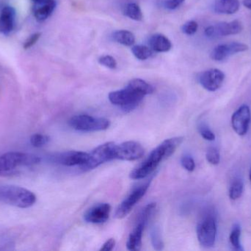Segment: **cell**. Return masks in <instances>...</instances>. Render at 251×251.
<instances>
[{"instance_id":"5b68a950","label":"cell","mask_w":251,"mask_h":251,"mask_svg":"<svg viewBox=\"0 0 251 251\" xmlns=\"http://www.w3.org/2000/svg\"><path fill=\"white\" fill-rule=\"evenodd\" d=\"M69 125L71 128L81 132H96L108 129L110 122L105 118L79 114L71 118Z\"/></svg>"},{"instance_id":"4316f807","label":"cell","mask_w":251,"mask_h":251,"mask_svg":"<svg viewBox=\"0 0 251 251\" xmlns=\"http://www.w3.org/2000/svg\"><path fill=\"white\" fill-rule=\"evenodd\" d=\"M50 137L43 134H36L30 137V143L33 147H41L50 141Z\"/></svg>"},{"instance_id":"603a6c76","label":"cell","mask_w":251,"mask_h":251,"mask_svg":"<svg viewBox=\"0 0 251 251\" xmlns=\"http://www.w3.org/2000/svg\"><path fill=\"white\" fill-rule=\"evenodd\" d=\"M240 237H241V227L239 224H235L231 230L229 240L233 249L237 251H243L240 243Z\"/></svg>"},{"instance_id":"e575fe53","label":"cell","mask_w":251,"mask_h":251,"mask_svg":"<svg viewBox=\"0 0 251 251\" xmlns=\"http://www.w3.org/2000/svg\"><path fill=\"white\" fill-rule=\"evenodd\" d=\"M115 246H116V240H115V239H109L108 240H107V241L104 243L102 247L100 249V251H110L114 249Z\"/></svg>"},{"instance_id":"2e32d148","label":"cell","mask_w":251,"mask_h":251,"mask_svg":"<svg viewBox=\"0 0 251 251\" xmlns=\"http://www.w3.org/2000/svg\"><path fill=\"white\" fill-rule=\"evenodd\" d=\"M33 3L32 10L34 16L39 22L48 19L56 7L55 0H38Z\"/></svg>"},{"instance_id":"7c38bea8","label":"cell","mask_w":251,"mask_h":251,"mask_svg":"<svg viewBox=\"0 0 251 251\" xmlns=\"http://www.w3.org/2000/svg\"><path fill=\"white\" fill-rule=\"evenodd\" d=\"M249 50L247 44L240 42H231L219 44L211 53V58L215 61H222L237 53H243Z\"/></svg>"},{"instance_id":"d6986e66","label":"cell","mask_w":251,"mask_h":251,"mask_svg":"<svg viewBox=\"0 0 251 251\" xmlns=\"http://www.w3.org/2000/svg\"><path fill=\"white\" fill-rule=\"evenodd\" d=\"M240 8L239 0H216L213 5L214 11L218 14H234Z\"/></svg>"},{"instance_id":"484cf974","label":"cell","mask_w":251,"mask_h":251,"mask_svg":"<svg viewBox=\"0 0 251 251\" xmlns=\"http://www.w3.org/2000/svg\"><path fill=\"white\" fill-rule=\"evenodd\" d=\"M151 240L155 250L161 251L163 249L164 243L161 237L160 231L157 227H153L151 230Z\"/></svg>"},{"instance_id":"d4e9b609","label":"cell","mask_w":251,"mask_h":251,"mask_svg":"<svg viewBox=\"0 0 251 251\" xmlns=\"http://www.w3.org/2000/svg\"><path fill=\"white\" fill-rule=\"evenodd\" d=\"M131 52L139 60H146L152 56L153 50L150 47L143 45H136L132 47Z\"/></svg>"},{"instance_id":"3957f363","label":"cell","mask_w":251,"mask_h":251,"mask_svg":"<svg viewBox=\"0 0 251 251\" xmlns=\"http://www.w3.org/2000/svg\"><path fill=\"white\" fill-rule=\"evenodd\" d=\"M0 202L21 209H27L35 204L36 196L23 187L13 185L0 186Z\"/></svg>"},{"instance_id":"ba28073f","label":"cell","mask_w":251,"mask_h":251,"mask_svg":"<svg viewBox=\"0 0 251 251\" xmlns=\"http://www.w3.org/2000/svg\"><path fill=\"white\" fill-rule=\"evenodd\" d=\"M151 180L146 184L133 190L129 195L119 205L115 213V218L117 219H123L132 210L134 206L141 200L142 197L146 195V192L150 187Z\"/></svg>"},{"instance_id":"9c48e42d","label":"cell","mask_w":251,"mask_h":251,"mask_svg":"<svg viewBox=\"0 0 251 251\" xmlns=\"http://www.w3.org/2000/svg\"><path fill=\"white\" fill-rule=\"evenodd\" d=\"M243 29V25L239 20L230 22H220L207 27L205 29V35L210 38H221L228 35H237Z\"/></svg>"},{"instance_id":"4fadbf2b","label":"cell","mask_w":251,"mask_h":251,"mask_svg":"<svg viewBox=\"0 0 251 251\" xmlns=\"http://www.w3.org/2000/svg\"><path fill=\"white\" fill-rule=\"evenodd\" d=\"M88 159L89 153L81 151L64 152L51 156L52 162L66 167H80L86 163Z\"/></svg>"},{"instance_id":"f1b7e54d","label":"cell","mask_w":251,"mask_h":251,"mask_svg":"<svg viewBox=\"0 0 251 251\" xmlns=\"http://www.w3.org/2000/svg\"><path fill=\"white\" fill-rule=\"evenodd\" d=\"M199 131L204 139L208 141H214L215 139V134L205 124H201L199 125Z\"/></svg>"},{"instance_id":"836d02e7","label":"cell","mask_w":251,"mask_h":251,"mask_svg":"<svg viewBox=\"0 0 251 251\" xmlns=\"http://www.w3.org/2000/svg\"><path fill=\"white\" fill-rule=\"evenodd\" d=\"M185 0H167L165 2V7L168 10H176L184 2Z\"/></svg>"},{"instance_id":"8992f818","label":"cell","mask_w":251,"mask_h":251,"mask_svg":"<svg viewBox=\"0 0 251 251\" xmlns=\"http://www.w3.org/2000/svg\"><path fill=\"white\" fill-rule=\"evenodd\" d=\"M116 144L114 142H107L94 149L89 153V159L88 162L79 167L83 172L95 169L105 162L115 159V148Z\"/></svg>"},{"instance_id":"d6a6232c","label":"cell","mask_w":251,"mask_h":251,"mask_svg":"<svg viewBox=\"0 0 251 251\" xmlns=\"http://www.w3.org/2000/svg\"><path fill=\"white\" fill-rule=\"evenodd\" d=\"M41 35V33H40V32L32 34V35H30V36L26 39V41H25V44H24V48H25V50H27V49L32 47L34 44H36L37 41H38Z\"/></svg>"},{"instance_id":"cb8c5ba5","label":"cell","mask_w":251,"mask_h":251,"mask_svg":"<svg viewBox=\"0 0 251 251\" xmlns=\"http://www.w3.org/2000/svg\"><path fill=\"white\" fill-rule=\"evenodd\" d=\"M125 13L127 17L135 21L143 19V13L138 4L136 3H128L125 7Z\"/></svg>"},{"instance_id":"5bb4252c","label":"cell","mask_w":251,"mask_h":251,"mask_svg":"<svg viewBox=\"0 0 251 251\" xmlns=\"http://www.w3.org/2000/svg\"><path fill=\"white\" fill-rule=\"evenodd\" d=\"M251 119L249 106L243 105L239 108L231 117L233 129L239 136L246 135L249 129Z\"/></svg>"},{"instance_id":"e0dca14e","label":"cell","mask_w":251,"mask_h":251,"mask_svg":"<svg viewBox=\"0 0 251 251\" xmlns=\"http://www.w3.org/2000/svg\"><path fill=\"white\" fill-rule=\"evenodd\" d=\"M16 10L13 7L6 6L0 13V33L8 35L14 29Z\"/></svg>"},{"instance_id":"44dd1931","label":"cell","mask_w":251,"mask_h":251,"mask_svg":"<svg viewBox=\"0 0 251 251\" xmlns=\"http://www.w3.org/2000/svg\"><path fill=\"white\" fill-rule=\"evenodd\" d=\"M113 38L119 44L130 47L135 42V36L132 32L128 30L116 31L113 33Z\"/></svg>"},{"instance_id":"8d00e7d4","label":"cell","mask_w":251,"mask_h":251,"mask_svg":"<svg viewBox=\"0 0 251 251\" xmlns=\"http://www.w3.org/2000/svg\"><path fill=\"white\" fill-rule=\"evenodd\" d=\"M249 177H250V180L251 181V172H250V175H249Z\"/></svg>"},{"instance_id":"1f68e13d","label":"cell","mask_w":251,"mask_h":251,"mask_svg":"<svg viewBox=\"0 0 251 251\" xmlns=\"http://www.w3.org/2000/svg\"><path fill=\"white\" fill-rule=\"evenodd\" d=\"M181 164L183 167L189 172H193L196 168V163L193 158L190 156H184L181 159Z\"/></svg>"},{"instance_id":"ac0fdd59","label":"cell","mask_w":251,"mask_h":251,"mask_svg":"<svg viewBox=\"0 0 251 251\" xmlns=\"http://www.w3.org/2000/svg\"><path fill=\"white\" fill-rule=\"evenodd\" d=\"M146 226V224L137 221L135 227L128 236V240H127L126 247L128 250H140L142 246V237H143V231Z\"/></svg>"},{"instance_id":"9a60e30c","label":"cell","mask_w":251,"mask_h":251,"mask_svg":"<svg viewBox=\"0 0 251 251\" xmlns=\"http://www.w3.org/2000/svg\"><path fill=\"white\" fill-rule=\"evenodd\" d=\"M111 206L108 203H99L87 211L84 215L85 222L89 223H104L110 217Z\"/></svg>"},{"instance_id":"d590c367","label":"cell","mask_w":251,"mask_h":251,"mask_svg":"<svg viewBox=\"0 0 251 251\" xmlns=\"http://www.w3.org/2000/svg\"><path fill=\"white\" fill-rule=\"evenodd\" d=\"M243 5L251 10V0H243Z\"/></svg>"},{"instance_id":"8fae6325","label":"cell","mask_w":251,"mask_h":251,"mask_svg":"<svg viewBox=\"0 0 251 251\" xmlns=\"http://www.w3.org/2000/svg\"><path fill=\"white\" fill-rule=\"evenodd\" d=\"M225 74L221 69H211L199 74V82L203 88L209 91L219 89L225 81Z\"/></svg>"},{"instance_id":"f546056e","label":"cell","mask_w":251,"mask_h":251,"mask_svg":"<svg viewBox=\"0 0 251 251\" xmlns=\"http://www.w3.org/2000/svg\"><path fill=\"white\" fill-rule=\"evenodd\" d=\"M198 28H199V25L196 21H189V22H186L182 26L183 32L187 34V35H194L196 32H197Z\"/></svg>"},{"instance_id":"6da1fadb","label":"cell","mask_w":251,"mask_h":251,"mask_svg":"<svg viewBox=\"0 0 251 251\" xmlns=\"http://www.w3.org/2000/svg\"><path fill=\"white\" fill-rule=\"evenodd\" d=\"M184 141L181 137H174L162 141L150 153L147 159L138 167L133 169L129 176L133 180L146 178L155 170L158 165L165 159L169 158Z\"/></svg>"},{"instance_id":"52a82bcc","label":"cell","mask_w":251,"mask_h":251,"mask_svg":"<svg viewBox=\"0 0 251 251\" xmlns=\"http://www.w3.org/2000/svg\"><path fill=\"white\" fill-rule=\"evenodd\" d=\"M197 237L201 246L209 249L215 245L217 236L216 221L213 215L208 214L197 225Z\"/></svg>"},{"instance_id":"277c9868","label":"cell","mask_w":251,"mask_h":251,"mask_svg":"<svg viewBox=\"0 0 251 251\" xmlns=\"http://www.w3.org/2000/svg\"><path fill=\"white\" fill-rule=\"evenodd\" d=\"M41 159L35 155L21 152H9L0 156V175L8 173L20 167L38 165Z\"/></svg>"},{"instance_id":"7a4b0ae2","label":"cell","mask_w":251,"mask_h":251,"mask_svg":"<svg viewBox=\"0 0 251 251\" xmlns=\"http://www.w3.org/2000/svg\"><path fill=\"white\" fill-rule=\"evenodd\" d=\"M146 93L130 81L125 88L113 91L109 94V100L112 104L119 106L125 112H131L137 107Z\"/></svg>"},{"instance_id":"83f0119b","label":"cell","mask_w":251,"mask_h":251,"mask_svg":"<svg viewBox=\"0 0 251 251\" xmlns=\"http://www.w3.org/2000/svg\"><path fill=\"white\" fill-rule=\"evenodd\" d=\"M206 160L211 165H217L221 160L219 151L215 147H210L208 149L206 154Z\"/></svg>"},{"instance_id":"74e56055","label":"cell","mask_w":251,"mask_h":251,"mask_svg":"<svg viewBox=\"0 0 251 251\" xmlns=\"http://www.w3.org/2000/svg\"><path fill=\"white\" fill-rule=\"evenodd\" d=\"M38 1V0H32V1H33V2H34V1Z\"/></svg>"},{"instance_id":"7402d4cb","label":"cell","mask_w":251,"mask_h":251,"mask_svg":"<svg viewBox=\"0 0 251 251\" xmlns=\"http://www.w3.org/2000/svg\"><path fill=\"white\" fill-rule=\"evenodd\" d=\"M244 190V184L241 178H235L231 183L229 188V197L231 200H236L241 197Z\"/></svg>"},{"instance_id":"ffe728a7","label":"cell","mask_w":251,"mask_h":251,"mask_svg":"<svg viewBox=\"0 0 251 251\" xmlns=\"http://www.w3.org/2000/svg\"><path fill=\"white\" fill-rule=\"evenodd\" d=\"M150 48L157 53H166L172 47L171 41L162 34H155L151 35L149 41Z\"/></svg>"},{"instance_id":"4dcf8cb0","label":"cell","mask_w":251,"mask_h":251,"mask_svg":"<svg viewBox=\"0 0 251 251\" xmlns=\"http://www.w3.org/2000/svg\"><path fill=\"white\" fill-rule=\"evenodd\" d=\"M100 64L109 68V69H114L117 67V62L114 57L110 56H104L99 59Z\"/></svg>"},{"instance_id":"30bf717a","label":"cell","mask_w":251,"mask_h":251,"mask_svg":"<svg viewBox=\"0 0 251 251\" xmlns=\"http://www.w3.org/2000/svg\"><path fill=\"white\" fill-rule=\"evenodd\" d=\"M143 146L134 141H128L116 144L115 148V159L122 161H135L144 155Z\"/></svg>"}]
</instances>
